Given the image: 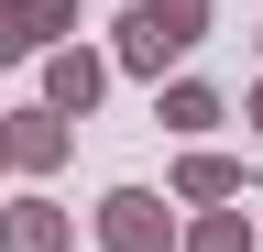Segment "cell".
<instances>
[{
	"mask_svg": "<svg viewBox=\"0 0 263 252\" xmlns=\"http://www.w3.org/2000/svg\"><path fill=\"white\" fill-rule=\"evenodd\" d=\"M88 230H99V252H176V198H154V186H110Z\"/></svg>",
	"mask_w": 263,
	"mask_h": 252,
	"instance_id": "obj_1",
	"label": "cell"
},
{
	"mask_svg": "<svg viewBox=\"0 0 263 252\" xmlns=\"http://www.w3.org/2000/svg\"><path fill=\"white\" fill-rule=\"evenodd\" d=\"M99 88H110V55H88V44H44V110H55V121H88Z\"/></svg>",
	"mask_w": 263,
	"mask_h": 252,
	"instance_id": "obj_2",
	"label": "cell"
},
{
	"mask_svg": "<svg viewBox=\"0 0 263 252\" xmlns=\"http://www.w3.org/2000/svg\"><path fill=\"white\" fill-rule=\"evenodd\" d=\"M0 153H11V176H55L66 153H77V121H55V110H11V121H0Z\"/></svg>",
	"mask_w": 263,
	"mask_h": 252,
	"instance_id": "obj_3",
	"label": "cell"
},
{
	"mask_svg": "<svg viewBox=\"0 0 263 252\" xmlns=\"http://www.w3.org/2000/svg\"><path fill=\"white\" fill-rule=\"evenodd\" d=\"M164 198H176V208H230V198H241V153H219V143H186Z\"/></svg>",
	"mask_w": 263,
	"mask_h": 252,
	"instance_id": "obj_4",
	"label": "cell"
},
{
	"mask_svg": "<svg viewBox=\"0 0 263 252\" xmlns=\"http://www.w3.org/2000/svg\"><path fill=\"white\" fill-rule=\"evenodd\" d=\"M154 121H164L176 143H209L219 121H230V99H219L209 77H154Z\"/></svg>",
	"mask_w": 263,
	"mask_h": 252,
	"instance_id": "obj_5",
	"label": "cell"
},
{
	"mask_svg": "<svg viewBox=\"0 0 263 252\" xmlns=\"http://www.w3.org/2000/svg\"><path fill=\"white\" fill-rule=\"evenodd\" d=\"M66 33H77V0H0V66L11 55H44Z\"/></svg>",
	"mask_w": 263,
	"mask_h": 252,
	"instance_id": "obj_6",
	"label": "cell"
},
{
	"mask_svg": "<svg viewBox=\"0 0 263 252\" xmlns=\"http://www.w3.org/2000/svg\"><path fill=\"white\" fill-rule=\"evenodd\" d=\"M0 252H77V219L55 198H11L0 208Z\"/></svg>",
	"mask_w": 263,
	"mask_h": 252,
	"instance_id": "obj_7",
	"label": "cell"
},
{
	"mask_svg": "<svg viewBox=\"0 0 263 252\" xmlns=\"http://www.w3.org/2000/svg\"><path fill=\"white\" fill-rule=\"evenodd\" d=\"M110 66H121V77H164V66H176V44H164L143 11H121V33H110Z\"/></svg>",
	"mask_w": 263,
	"mask_h": 252,
	"instance_id": "obj_8",
	"label": "cell"
},
{
	"mask_svg": "<svg viewBox=\"0 0 263 252\" xmlns=\"http://www.w3.org/2000/svg\"><path fill=\"white\" fill-rule=\"evenodd\" d=\"M176 252H252V219L241 208H197L186 230H176Z\"/></svg>",
	"mask_w": 263,
	"mask_h": 252,
	"instance_id": "obj_9",
	"label": "cell"
},
{
	"mask_svg": "<svg viewBox=\"0 0 263 252\" xmlns=\"http://www.w3.org/2000/svg\"><path fill=\"white\" fill-rule=\"evenodd\" d=\"M132 11H143L176 55H186V44H209V0H132Z\"/></svg>",
	"mask_w": 263,
	"mask_h": 252,
	"instance_id": "obj_10",
	"label": "cell"
},
{
	"mask_svg": "<svg viewBox=\"0 0 263 252\" xmlns=\"http://www.w3.org/2000/svg\"><path fill=\"white\" fill-rule=\"evenodd\" d=\"M252 132H263V77H252Z\"/></svg>",
	"mask_w": 263,
	"mask_h": 252,
	"instance_id": "obj_11",
	"label": "cell"
},
{
	"mask_svg": "<svg viewBox=\"0 0 263 252\" xmlns=\"http://www.w3.org/2000/svg\"><path fill=\"white\" fill-rule=\"evenodd\" d=\"M0 176H11V153H0Z\"/></svg>",
	"mask_w": 263,
	"mask_h": 252,
	"instance_id": "obj_12",
	"label": "cell"
},
{
	"mask_svg": "<svg viewBox=\"0 0 263 252\" xmlns=\"http://www.w3.org/2000/svg\"><path fill=\"white\" fill-rule=\"evenodd\" d=\"M252 44H263V22H252Z\"/></svg>",
	"mask_w": 263,
	"mask_h": 252,
	"instance_id": "obj_13",
	"label": "cell"
}]
</instances>
